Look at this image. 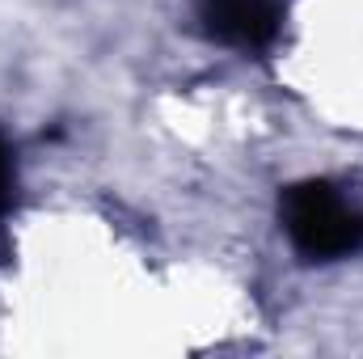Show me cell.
Wrapping results in <instances>:
<instances>
[{
  "label": "cell",
  "mask_w": 363,
  "mask_h": 359,
  "mask_svg": "<svg viewBox=\"0 0 363 359\" xmlns=\"http://www.w3.org/2000/svg\"><path fill=\"white\" fill-rule=\"evenodd\" d=\"M291 250L304 263H338L363 250V216L342 203L330 182H296L279 203Z\"/></svg>",
  "instance_id": "obj_1"
},
{
  "label": "cell",
  "mask_w": 363,
  "mask_h": 359,
  "mask_svg": "<svg viewBox=\"0 0 363 359\" xmlns=\"http://www.w3.org/2000/svg\"><path fill=\"white\" fill-rule=\"evenodd\" d=\"M199 21L207 38L233 51L267 55L283 34V4L279 0H199Z\"/></svg>",
  "instance_id": "obj_2"
},
{
  "label": "cell",
  "mask_w": 363,
  "mask_h": 359,
  "mask_svg": "<svg viewBox=\"0 0 363 359\" xmlns=\"http://www.w3.org/2000/svg\"><path fill=\"white\" fill-rule=\"evenodd\" d=\"M9 194H13V161H9V148L0 144V211L9 207Z\"/></svg>",
  "instance_id": "obj_3"
}]
</instances>
